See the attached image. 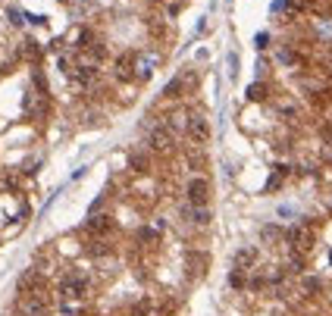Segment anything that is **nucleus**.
<instances>
[{
	"instance_id": "nucleus-21",
	"label": "nucleus",
	"mask_w": 332,
	"mask_h": 316,
	"mask_svg": "<svg viewBox=\"0 0 332 316\" xmlns=\"http://www.w3.org/2000/svg\"><path fill=\"white\" fill-rule=\"evenodd\" d=\"M148 310H151V304H148V300H138V304L132 307V316H144Z\"/></svg>"
},
{
	"instance_id": "nucleus-2",
	"label": "nucleus",
	"mask_w": 332,
	"mask_h": 316,
	"mask_svg": "<svg viewBox=\"0 0 332 316\" xmlns=\"http://www.w3.org/2000/svg\"><path fill=\"white\" fill-rule=\"evenodd\" d=\"M185 132H188V138L194 141L197 147H204L207 141H210V122L204 113H191L188 119H185Z\"/></svg>"
},
{
	"instance_id": "nucleus-16",
	"label": "nucleus",
	"mask_w": 332,
	"mask_h": 316,
	"mask_svg": "<svg viewBox=\"0 0 332 316\" xmlns=\"http://www.w3.org/2000/svg\"><path fill=\"white\" fill-rule=\"evenodd\" d=\"M229 285H232V288H244V285H248V279H244V269H232Z\"/></svg>"
},
{
	"instance_id": "nucleus-7",
	"label": "nucleus",
	"mask_w": 332,
	"mask_h": 316,
	"mask_svg": "<svg viewBox=\"0 0 332 316\" xmlns=\"http://www.w3.org/2000/svg\"><path fill=\"white\" fill-rule=\"evenodd\" d=\"M63 294L66 297H88V279H82V276L63 279Z\"/></svg>"
},
{
	"instance_id": "nucleus-3",
	"label": "nucleus",
	"mask_w": 332,
	"mask_h": 316,
	"mask_svg": "<svg viewBox=\"0 0 332 316\" xmlns=\"http://www.w3.org/2000/svg\"><path fill=\"white\" fill-rule=\"evenodd\" d=\"M313 241H316L313 225H307V222H298V225H292V232H288V244H292L298 254L313 251Z\"/></svg>"
},
{
	"instance_id": "nucleus-4",
	"label": "nucleus",
	"mask_w": 332,
	"mask_h": 316,
	"mask_svg": "<svg viewBox=\"0 0 332 316\" xmlns=\"http://www.w3.org/2000/svg\"><path fill=\"white\" fill-rule=\"evenodd\" d=\"M19 310L25 316H44L50 310V300L44 291H22V300H19Z\"/></svg>"
},
{
	"instance_id": "nucleus-6",
	"label": "nucleus",
	"mask_w": 332,
	"mask_h": 316,
	"mask_svg": "<svg viewBox=\"0 0 332 316\" xmlns=\"http://www.w3.org/2000/svg\"><path fill=\"white\" fill-rule=\"evenodd\" d=\"M185 266H188V276L191 279H204L207 276V266H210V257L201 254V251H191L188 260H185Z\"/></svg>"
},
{
	"instance_id": "nucleus-10",
	"label": "nucleus",
	"mask_w": 332,
	"mask_h": 316,
	"mask_svg": "<svg viewBox=\"0 0 332 316\" xmlns=\"http://www.w3.org/2000/svg\"><path fill=\"white\" fill-rule=\"evenodd\" d=\"M154 56H144V53H135V78H151V72H154Z\"/></svg>"
},
{
	"instance_id": "nucleus-23",
	"label": "nucleus",
	"mask_w": 332,
	"mask_h": 316,
	"mask_svg": "<svg viewBox=\"0 0 332 316\" xmlns=\"http://www.w3.org/2000/svg\"><path fill=\"white\" fill-rule=\"evenodd\" d=\"M304 288H307V291H320L323 282H320V279H304Z\"/></svg>"
},
{
	"instance_id": "nucleus-9",
	"label": "nucleus",
	"mask_w": 332,
	"mask_h": 316,
	"mask_svg": "<svg viewBox=\"0 0 332 316\" xmlns=\"http://www.w3.org/2000/svg\"><path fill=\"white\" fill-rule=\"evenodd\" d=\"M191 82V75L188 72H182V75H176L166 88H163V97H169V100H176V97H182V91H185V85Z\"/></svg>"
},
{
	"instance_id": "nucleus-14",
	"label": "nucleus",
	"mask_w": 332,
	"mask_h": 316,
	"mask_svg": "<svg viewBox=\"0 0 332 316\" xmlns=\"http://www.w3.org/2000/svg\"><path fill=\"white\" fill-rule=\"evenodd\" d=\"M267 97H270V88L263 82H254L248 88V100H254V104H260V100H267Z\"/></svg>"
},
{
	"instance_id": "nucleus-19",
	"label": "nucleus",
	"mask_w": 332,
	"mask_h": 316,
	"mask_svg": "<svg viewBox=\"0 0 332 316\" xmlns=\"http://www.w3.org/2000/svg\"><path fill=\"white\" fill-rule=\"evenodd\" d=\"M288 266H292V272H301V269H304V257L295 251V254H292V263H288Z\"/></svg>"
},
{
	"instance_id": "nucleus-18",
	"label": "nucleus",
	"mask_w": 332,
	"mask_h": 316,
	"mask_svg": "<svg viewBox=\"0 0 332 316\" xmlns=\"http://www.w3.org/2000/svg\"><path fill=\"white\" fill-rule=\"evenodd\" d=\"M260 235H263V241H279V238H282V232H279L276 225H263Z\"/></svg>"
},
{
	"instance_id": "nucleus-8",
	"label": "nucleus",
	"mask_w": 332,
	"mask_h": 316,
	"mask_svg": "<svg viewBox=\"0 0 332 316\" xmlns=\"http://www.w3.org/2000/svg\"><path fill=\"white\" fill-rule=\"evenodd\" d=\"M88 232H94V235H110V232H113V219L104 216V213H94V216L88 219Z\"/></svg>"
},
{
	"instance_id": "nucleus-20",
	"label": "nucleus",
	"mask_w": 332,
	"mask_h": 316,
	"mask_svg": "<svg viewBox=\"0 0 332 316\" xmlns=\"http://www.w3.org/2000/svg\"><path fill=\"white\" fill-rule=\"evenodd\" d=\"M138 241H157V232L154 228H138Z\"/></svg>"
},
{
	"instance_id": "nucleus-24",
	"label": "nucleus",
	"mask_w": 332,
	"mask_h": 316,
	"mask_svg": "<svg viewBox=\"0 0 332 316\" xmlns=\"http://www.w3.org/2000/svg\"><path fill=\"white\" fill-rule=\"evenodd\" d=\"M282 4H285L288 10H304V7H307V0H282Z\"/></svg>"
},
{
	"instance_id": "nucleus-13",
	"label": "nucleus",
	"mask_w": 332,
	"mask_h": 316,
	"mask_svg": "<svg viewBox=\"0 0 332 316\" xmlns=\"http://www.w3.org/2000/svg\"><path fill=\"white\" fill-rule=\"evenodd\" d=\"M69 78L79 82V85H88L94 78V69L91 66H76V69H69Z\"/></svg>"
},
{
	"instance_id": "nucleus-12",
	"label": "nucleus",
	"mask_w": 332,
	"mask_h": 316,
	"mask_svg": "<svg viewBox=\"0 0 332 316\" xmlns=\"http://www.w3.org/2000/svg\"><path fill=\"white\" fill-rule=\"evenodd\" d=\"M38 285H41V272L38 269H28L25 276L19 279V291H38Z\"/></svg>"
},
{
	"instance_id": "nucleus-11",
	"label": "nucleus",
	"mask_w": 332,
	"mask_h": 316,
	"mask_svg": "<svg viewBox=\"0 0 332 316\" xmlns=\"http://www.w3.org/2000/svg\"><path fill=\"white\" fill-rule=\"evenodd\" d=\"M254 263H257V248H241V251L235 254V269H244V272H248Z\"/></svg>"
},
{
	"instance_id": "nucleus-1",
	"label": "nucleus",
	"mask_w": 332,
	"mask_h": 316,
	"mask_svg": "<svg viewBox=\"0 0 332 316\" xmlns=\"http://www.w3.org/2000/svg\"><path fill=\"white\" fill-rule=\"evenodd\" d=\"M148 147L154 153H172L176 150V135H172L169 125H154L148 135Z\"/></svg>"
},
{
	"instance_id": "nucleus-5",
	"label": "nucleus",
	"mask_w": 332,
	"mask_h": 316,
	"mask_svg": "<svg viewBox=\"0 0 332 316\" xmlns=\"http://www.w3.org/2000/svg\"><path fill=\"white\" fill-rule=\"evenodd\" d=\"M185 194H188V204H191V207H207V200H210V182L197 176V179L188 182Z\"/></svg>"
},
{
	"instance_id": "nucleus-15",
	"label": "nucleus",
	"mask_w": 332,
	"mask_h": 316,
	"mask_svg": "<svg viewBox=\"0 0 332 316\" xmlns=\"http://www.w3.org/2000/svg\"><path fill=\"white\" fill-rule=\"evenodd\" d=\"M128 166H132L135 172H148V156H144V153H132V156H128Z\"/></svg>"
},
{
	"instance_id": "nucleus-17",
	"label": "nucleus",
	"mask_w": 332,
	"mask_h": 316,
	"mask_svg": "<svg viewBox=\"0 0 332 316\" xmlns=\"http://www.w3.org/2000/svg\"><path fill=\"white\" fill-rule=\"evenodd\" d=\"M191 216H194V225H207V222H210V210H207V207H194Z\"/></svg>"
},
{
	"instance_id": "nucleus-22",
	"label": "nucleus",
	"mask_w": 332,
	"mask_h": 316,
	"mask_svg": "<svg viewBox=\"0 0 332 316\" xmlns=\"http://www.w3.org/2000/svg\"><path fill=\"white\" fill-rule=\"evenodd\" d=\"M38 53H41V50H38V44H35V41H25V56H28V60H35Z\"/></svg>"
},
{
	"instance_id": "nucleus-25",
	"label": "nucleus",
	"mask_w": 332,
	"mask_h": 316,
	"mask_svg": "<svg viewBox=\"0 0 332 316\" xmlns=\"http://www.w3.org/2000/svg\"><path fill=\"white\" fill-rule=\"evenodd\" d=\"M329 260H332V257H329Z\"/></svg>"
}]
</instances>
